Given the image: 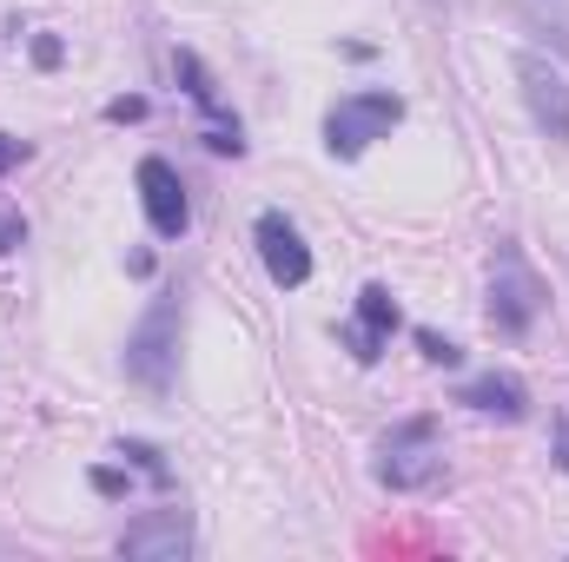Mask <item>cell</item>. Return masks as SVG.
Listing matches in <instances>:
<instances>
[{
	"mask_svg": "<svg viewBox=\"0 0 569 562\" xmlns=\"http://www.w3.org/2000/svg\"><path fill=\"white\" fill-rule=\"evenodd\" d=\"M550 436H557V463L569 470V411H557V423H550Z\"/></svg>",
	"mask_w": 569,
	"mask_h": 562,
	"instance_id": "14",
	"label": "cell"
},
{
	"mask_svg": "<svg viewBox=\"0 0 569 562\" xmlns=\"http://www.w3.org/2000/svg\"><path fill=\"white\" fill-rule=\"evenodd\" d=\"M179 324H186V291L166 284L146 304V318L133 324V338H127V378L152 398H166L172 378H179Z\"/></svg>",
	"mask_w": 569,
	"mask_h": 562,
	"instance_id": "1",
	"label": "cell"
},
{
	"mask_svg": "<svg viewBox=\"0 0 569 562\" xmlns=\"http://www.w3.org/2000/svg\"><path fill=\"white\" fill-rule=\"evenodd\" d=\"M107 113H113V120H140V113H146V100H113Z\"/></svg>",
	"mask_w": 569,
	"mask_h": 562,
	"instance_id": "18",
	"label": "cell"
},
{
	"mask_svg": "<svg viewBox=\"0 0 569 562\" xmlns=\"http://www.w3.org/2000/svg\"><path fill=\"white\" fill-rule=\"evenodd\" d=\"M93 483H100L107 496H120V490H127V476H120V470H93Z\"/></svg>",
	"mask_w": 569,
	"mask_h": 562,
	"instance_id": "17",
	"label": "cell"
},
{
	"mask_svg": "<svg viewBox=\"0 0 569 562\" xmlns=\"http://www.w3.org/2000/svg\"><path fill=\"white\" fill-rule=\"evenodd\" d=\"M391 331H398V298H391L385 284H365V291H358V318H351L338 338L351 344L358 364H378L385 344H391Z\"/></svg>",
	"mask_w": 569,
	"mask_h": 562,
	"instance_id": "9",
	"label": "cell"
},
{
	"mask_svg": "<svg viewBox=\"0 0 569 562\" xmlns=\"http://www.w3.org/2000/svg\"><path fill=\"white\" fill-rule=\"evenodd\" d=\"M517 87H523V107H530L537 133L550 145H569V80H563V67H550L543 53H517Z\"/></svg>",
	"mask_w": 569,
	"mask_h": 562,
	"instance_id": "5",
	"label": "cell"
},
{
	"mask_svg": "<svg viewBox=\"0 0 569 562\" xmlns=\"http://www.w3.org/2000/svg\"><path fill=\"white\" fill-rule=\"evenodd\" d=\"M405 120V100L371 87V93H345L331 113H325V145L331 159H358L371 140H391V127Z\"/></svg>",
	"mask_w": 569,
	"mask_h": 562,
	"instance_id": "4",
	"label": "cell"
},
{
	"mask_svg": "<svg viewBox=\"0 0 569 562\" xmlns=\"http://www.w3.org/2000/svg\"><path fill=\"white\" fill-rule=\"evenodd\" d=\"M20 159H27V145H20V140H7V133H0V172H13Z\"/></svg>",
	"mask_w": 569,
	"mask_h": 562,
	"instance_id": "16",
	"label": "cell"
},
{
	"mask_svg": "<svg viewBox=\"0 0 569 562\" xmlns=\"http://www.w3.org/2000/svg\"><path fill=\"white\" fill-rule=\"evenodd\" d=\"M543 304H550V291L530 272V259L517 252V239H497V259H490V324L503 338H530Z\"/></svg>",
	"mask_w": 569,
	"mask_h": 562,
	"instance_id": "2",
	"label": "cell"
},
{
	"mask_svg": "<svg viewBox=\"0 0 569 562\" xmlns=\"http://www.w3.org/2000/svg\"><path fill=\"white\" fill-rule=\"evenodd\" d=\"M120 556H133V562L192 556V516H186V510H152L140 523H127V530H120Z\"/></svg>",
	"mask_w": 569,
	"mask_h": 562,
	"instance_id": "7",
	"label": "cell"
},
{
	"mask_svg": "<svg viewBox=\"0 0 569 562\" xmlns=\"http://www.w3.org/2000/svg\"><path fill=\"white\" fill-rule=\"evenodd\" d=\"M27 239V219H0V252H13Z\"/></svg>",
	"mask_w": 569,
	"mask_h": 562,
	"instance_id": "15",
	"label": "cell"
},
{
	"mask_svg": "<svg viewBox=\"0 0 569 562\" xmlns=\"http://www.w3.org/2000/svg\"><path fill=\"white\" fill-rule=\"evenodd\" d=\"M530 27L569 60V7H530Z\"/></svg>",
	"mask_w": 569,
	"mask_h": 562,
	"instance_id": "12",
	"label": "cell"
},
{
	"mask_svg": "<svg viewBox=\"0 0 569 562\" xmlns=\"http://www.w3.org/2000/svg\"><path fill=\"white\" fill-rule=\"evenodd\" d=\"M443 476V430L437 418H405L385 430V443H378V483L385 490H430Z\"/></svg>",
	"mask_w": 569,
	"mask_h": 562,
	"instance_id": "3",
	"label": "cell"
},
{
	"mask_svg": "<svg viewBox=\"0 0 569 562\" xmlns=\"http://www.w3.org/2000/svg\"><path fill=\"white\" fill-rule=\"evenodd\" d=\"M140 205H146V225L159 239H186L192 205H186V179L166 159H140Z\"/></svg>",
	"mask_w": 569,
	"mask_h": 562,
	"instance_id": "6",
	"label": "cell"
},
{
	"mask_svg": "<svg viewBox=\"0 0 569 562\" xmlns=\"http://www.w3.org/2000/svg\"><path fill=\"white\" fill-rule=\"evenodd\" d=\"M252 239H259V259H266V272H272V284H284V291H298V284L311 279V245H305V232H298V225H291L284 212H259Z\"/></svg>",
	"mask_w": 569,
	"mask_h": 562,
	"instance_id": "8",
	"label": "cell"
},
{
	"mask_svg": "<svg viewBox=\"0 0 569 562\" xmlns=\"http://www.w3.org/2000/svg\"><path fill=\"white\" fill-rule=\"evenodd\" d=\"M418 351H425L430 364H443V371H450V364H463V351H457L450 338H437V331H418Z\"/></svg>",
	"mask_w": 569,
	"mask_h": 562,
	"instance_id": "13",
	"label": "cell"
},
{
	"mask_svg": "<svg viewBox=\"0 0 569 562\" xmlns=\"http://www.w3.org/2000/svg\"><path fill=\"white\" fill-rule=\"evenodd\" d=\"M430 7H463V0H430Z\"/></svg>",
	"mask_w": 569,
	"mask_h": 562,
	"instance_id": "19",
	"label": "cell"
},
{
	"mask_svg": "<svg viewBox=\"0 0 569 562\" xmlns=\"http://www.w3.org/2000/svg\"><path fill=\"white\" fill-rule=\"evenodd\" d=\"M457 404H470V411H483V418L517 423L523 411H530V391H523V378H510V371H490V378H470V384L457 391Z\"/></svg>",
	"mask_w": 569,
	"mask_h": 562,
	"instance_id": "11",
	"label": "cell"
},
{
	"mask_svg": "<svg viewBox=\"0 0 569 562\" xmlns=\"http://www.w3.org/2000/svg\"><path fill=\"white\" fill-rule=\"evenodd\" d=\"M172 73L186 80V93H192V100L206 107V120H212V127H206V145L239 159V152H246V133H239V120H226V107H219V87H212V73L199 67V53H186V47H179V53H172Z\"/></svg>",
	"mask_w": 569,
	"mask_h": 562,
	"instance_id": "10",
	"label": "cell"
}]
</instances>
